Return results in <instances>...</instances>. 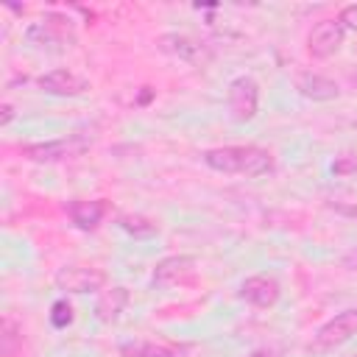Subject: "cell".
<instances>
[{"mask_svg": "<svg viewBox=\"0 0 357 357\" xmlns=\"http://www.w3.org/2000/svg\"><path fill=\"white\" fill-rule=\"evenodd\" d=\"M204 165L215 173H237V176H265L273 173L276 162L268 148L259 145H223V148H206L201 153Z\"/></svg>", "mask_w": 357, "mask_h": 357, "instance_id": "cell-1", "label": "cell"}, {"mask_svg": "<svg viewBox=\"0 0 357 357\" xmlns=\"http://www.w3.org/2000/svg\"><path fill=\"white\" fill-rule=\"evenodd\" d=\"M357 335V310H343L335 318H329L326 324L318 326V332L312 335V340L307 343L310 354H326L335 351L337 346H343L346 340H351Z\"/></svg>", "mask_w": 357, "mask_h": 357, "instance_id": "cell-2", "label": "cell"}, {"mask_svg": "<svg viewBox=\"0 0 357 357\" xmlns=\"http://www.w3.org/2000/svg\"><path fill=\"white\" fill-rule=\"evenodd\" d=\"M92 145V137L86 134H67L61 139H47V142H28L22 145V156L31 162H61V159H75Z\"/></svg>", "mask_w": 357, "mask_h": 357, "instance_id": "cell-3", "label": "cell"}, {"mask_svg": "<svg viewBox=\"0 0 357 357\" xmlns=\"http://www.w3.org/2000/svg\"><path fill=\"white\" fill-rule=\"evenodd\" d=\"M226 106H229V114H231L234 123L254 120L257 117V109H259V84L251 75H237L229 84Z\"/></svg>", "mask_w": 357, "mask_h": 357, "instance_id": "cell-4", "label": "cell"}, {"mask_svg": "<svg viewBox=\"0 0 357 357\" xmlns=\"http://www.w3.org/2000/svg\"><path fill=\"white\" fill-rule=\"evenodd\" d=\"M25 36H28V42H33V45H39V47H56V50L70 47V42L75 39L70 20L61 17V14H47V17H42L39 22H33V25L25 31Z\"/></svg>", "mask_w": 357, "mask_h": 357, "instance_id": "cell-5", "label": "cell"}, {"mask_svg": "<svg viewBox=\"0 0 357 357\" xmlns=\"http://www.w3.org/2000/svg\"><path fill=\"white\" fill-rule=\"evenodd\" d=\"M106 282H109L106 271L95 265H67L56 273V287L67 293H95L103 290Z\"/></svg>", "mask_w": 357, "mask_h": 357, "instance_id": "cell-6", "label": "cell"}, {"mask_svg": "<svg viewBox=\"0 0 357 357\" xmlns=\"http://www.w3.org/2000/svg\"><path fill=\"white\" fill-rule=\"evenodd\" d=\"M343 39H346V28L340 25V20H321L312 25L307 36V50L315 59H329L340 50Z\"/></svg>", "mask_w": 357, "mask_h": 357, "instance_id": "cell-7", "label": "cell"}, {"mask_svg": "<svg viewBox=\"0 0 357 357\" xmlns=\"http://www.w3.org/2000/svg\"><path fill=\"white\" fill-rule=\"evenodd\" d=\"M279 296H282V284L271 273H254L240 284V298L254 304V307H259V310L273 307L279 301Z\"/></svg>", "mask_w": 357, "mask_h": 357, "instance_id": "cell-8", "label": "cell"}, {"mask_svg": "<svg viewBox=\"0 0 357 357\" xmlns=\"http://www.w3.org/2000/svg\"><path fill=\"white\" fill-rule=\"evenodd\" d=\"M39 89L47 95H56V98H81L89 92V81L73 70L59 67V70H50L39 78Z\"/></svg>", "mask_w": 357, "mask_h": 357, "instance_id": "cell-9", "label": "cell"}, {"mask_svg": "<svg viewBox=\"0 0 357 357\" xmlns=\"http://www.w3.org/2000/svg\"><path fill=\"white\" fill-rule=\"evenodd\" d=\"M192 351L190 343L176 340H131L120 343V357H187Z\"/></svg>", "mask_w": 357, "mask_h": 357, "instance_id": "cell-10", "label": "cell"}, {"mask_svg": "<svg viewBox=\"0 0 357 357\" xmlns=\"http://www.w3.org/2000/svg\"><path fill=\"white\" fill-rule=\"evenodd\" d=\"M67 218L73 220V226L75 229H81V231H92V229H98L100 226V220L106 218V212H109V204L103 201V198H95V201H86V198H73V201H67Z\"/></svg>", "mask_w": 357, "mask_h": 357, "instance_id": "cell-11", "label": "cell"}, {"mask_svg": "<svg viewBox=\"0 0 357 357\" xmlns=\"http://www.w3.org/2000/svg\"><path fill=\"white\" fill-rule=\"evenodd\" d=\"M195 271V257L190 254H173V257H165L162 262H156L153 268V284L165 287V284H176L187 276H192Z\"/></svg>", "mask_w": 357, "mask_h": 357, "instance_id": "cell-12", "label": "cell"}, {"mask_svg": "<svg viewBox=\"0 0 357 357\" xmlns=\"http://www.w3.org/2000/svg\"><path fill=\"white\" fill-rule=\"evenodd\" d=\"M128 290L123 287V284H114V287H109V290H103L100 293V298L95 301V318L98 321H103V324H112V321H117L120 318V312L128 307Z\"/></svg>", "mask_w": 357, "mask_h": 357, "instance_id": "cell-13", "label": "cell"}, {"mask_svg": "<svg viewBox=\"0 0 357 357\" xmlns=\"http://www.w3.org/2000/svg\"><path fill=\"white\" fill-rule=\"evenodd\" d=\"M296 89H298L304 98H310V100H332V98L340 95V86H337L332 78L318 75V73H304V75L296 81Z\"/></svg>", "mask_w": 357, "mask_h": 357, "instance_id": "cell-14", "label": "cell"}, {"mask_svg": "<svg viewBox=\"0 0 357 357\" xmlns=\"http://www.w3.org/2000/svg\"><path fill=\"white\" fill-rule=\"evenodd\" d=\"M159 47L170 56H178L181 61H201L204 59V47L184 33H165L159 39Z\"/></svg>", "mask_w": 357, "mask_h": 357, "instance_id": "cell-15", "label": "cell"}, {"mask_svg": "<svg viewBox=\"0 0 357 357\" xmlns=\"http://www.w3.org/2000/svg\"><path fill=\"white\" fill-rule=\"evenodd\" d=\"M117 226L123 231H128L131 237H153V234H159V223L145 218V215H120Z\"/></svg>", "mask_w": 357, "mask_h": 357, "instance_id": "cell-16", "label": "cell"}, {"mask_svg": "<svg viewBox=\"0 0 357 357\" xmlns=\"http://www.w3.org/2000/svg\"><path fill=\"white\" fill-rule=\"evenodd\" d=\"M20 343H22V329L14 324L11 315H6L3 318V326H0V354L3 357H11Z\"/></svg>", "mask_w": 357, "mask_h": 357, "instance_id": "cell-17", "label": "cell"}, {"mask_svg": "<svg viewBox=\"0 0 357 357\" xmlns=\"http://www.w3.org/2000/svg\"><path fill=\"white\" fill-rule=\"evenodd\" d=\"M73 307H70V301L67 298H56L53 304H50V324H53V329H67L70 324H73Z\"/></svg>", "mask_w": 357, "mask_h": 357, "instance_id": "cell-18", "label": "cell"}, {"mask_svg": "<svg viewBox=\"0 0 357 357\" xmlns=\"http://www.w3.org/2000/svg\"><path fill=\"white\" fill-rule=\"evenodd\" d=\"M332 173L335 176H349V173H357V156H337L332 162Z\"/></svg>", "mask_w": 357, "mask_h": 357, "instance_id": "cell-19", "label": "cell"}, {"mask_svg": "<svg viewBox=\"0 0 357 357\" xmlns=\"http://www.w3.org/2000/svg\"><path fill=\"white\" fill-rule=\"evenodd\" d=\"M337 20H340V25H343V28L357 31V3L343 6V8H340V14H337Z\"/></svg>", "mask_w": 357, "mask_h": 357, "instance_id": "cell-20", "label": "cell"}, {"mask_svg": "<svg viewBox=\"0 0 357 357\" xmlns=\"http://www.w3.org/2000/svg\"><path fill=\"white\" fill-rule=\"evenodd\" d=\"M248 357H282V349H276V346H262V349H254Z\"/></svg>", "mask_w": 357, "mask_h": 357, "instance_id": "cell-21", "label": "cell"}, {"mask_svg": "<svg viewBox=\"0 0 357 357\" xmlns=\"http://www.w3.org/2000/svg\"><path fill=\"white\" fill-rule=\"evenodd\" d=\"M0 112H3L0 126H8V123H11V117H14V106H11V103H3V106H0Z\"/></svg>", "mask_w": 357, "mask_h": 357, "instance_id": "cell-22", "label": "cell"}, {"mask_svg": "<svg viewBox=\"0 0 357 357\" xmlns=\"http://www.w3.org/2000/svg\"><path fill=\"white\" fill-rule=\"evenodd\" d=\"M332 206H335V212H340V215L357 218V206H346V204H332Z\"/></svg>", "mask_w": 357, "mask_h": 357, "instance_id": "cell-23", "label": "cell"}, {"mask_svg": "<svg viewBox=\"0 0 357 357\" xmlns=\"http://www.w3.org/2000/svg\"><path fill=\"white\" fill-rule=\"evenodd\" d=\"M151 98H153V89H151V86H142V92H139V98H137V106H145Z\"/></svg>", "mask_w": 357, "mask_h": 357, "instance_id": "cell-24", "label": "cell"}, {"mask_svg": "<svg viewBox=\"0 0 357 357\" xmlns=\"http://www.w3.org/2000/svg\"><path fill=\"white\" fill-rule=\"evenodd\" d=\"M351 86H354V89H357V73H354V75H351Z\"/></svg>", "mask_w": 357, "mask_h": 357, "instance_id": "cell-25", "label": "cell"}]
</instances>
